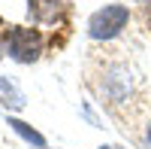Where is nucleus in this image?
<instances>
[{"mask_svg":"<svg viewBox=\"0 0 151 149\" xmlns=\"http://www.w3.org/2000/svg\"><path fill=\"white\" fill-rule=\"evenodd\" d=\"M3 49L18 64H33V61H40L42 49H45V37L36 28H6Z\"/></svg>","mask_w":151,"mask_h":149,"instance_id":"f257e3e1","label":"nucleus"},{"mask_svg":"<svg viewBox=\"0 0 151 149\" xmlns=\"http://www.w3.org/2000/svg\"><path fill=\"white\" fill-rule=\"evenodd\" d=\"M127 21H130L127 6L109 3V6L97 9L94 15L88 18V37H91V40H112V37H118L127 28Z\"/></svg>","mask_w":151,"mask_h":149,"instance_id":"f03ea898","label":"nucleus"},{"mask_svg":"<svg viewBox=\"0 0 151 149\" xmlns=\"http://www.w3.org/2000/svg\"><path fill=\"white\" fill-rule=\"evenodd\" d=\"M133 91V76L127 67H112L106 73V79L100 82V94L106 97L109 104H124Z\"/></svg>","mask_w":151,"mask_h":149,"instance_id":"7ed1b4c3","label":"nucleus"},{"mask_svg":"<svg viewBox=\"0 0 151 149\" xmlns=\"http://www.w3.org/2000/svg\"><path fill=\"white\" fill-rule=\"evenodd\" d=\"M27 12L36 24H52L64 12V0H27Z\"/></svg>","mask_w":151,"mask_h":149,"instance_id":"20e7f679","label":"nucleus"},{"mask_svg":"<svg viewBox=\"0 0 151 149\" xmlns=\"http://www.w3.org/2000/svg\"><path fill=\"white\" fill-rule=\"evenodd\" d=\"M27 97L21 94V88L15 82H9L6 76H0V107L3 110H24Z\"/></svg>","mask_w":151,"mask_h":149,"instance_id":"39448f33","label":"nucleus"},{"mask_svg":"<svg viewBox=\"0 0 151 149\" xmlns=\"http://www.w3.org/2000/svg\"><path fill=\"white\" fill-rule=\"evenodd\" d=\"M6 125L15 131L24 143H30L33 149H45V146H48V143H45V137H42V134L36 131V128H30L27 122H21V119H15V116H6Z\"/></svg>","mask_w":151,"mask_h":149,"instance_id":"423d86ee","label":"nucleus"},{"mask_svg":"<svg viewBox=\"0 0 151 149\" xmlns=\"http://www.w3.org/2000/svg\"><path fill=\"white\" fill-rule=\"evenodd\" d=\"M142 12H145V18L151 21V0H145V3H142Z\"/></svg>","mask_w":151,"mask_h":149,"instance_id":"0eeeda50","label":"nucleus"},{"mask_svg":"<svg viewBox=\"0 0 151 149\" xmlns=\"http://www.w3.org/2000/svg\"><path fill=\"white\" fill-rule=\"evenodd\" d=\"M145 149H151V125L145 128Z\"/></svg>","mask_w":151,"mask_h":149,"instance_id":"6e6552de","label":"nucleus"},{"mask_svg":"<svg viewBox=\"0 0 151 149\" xmlns=\"http://www.w3.org/2000/svg\"><path fill=\"white\" fill-rule=\"evenodd\" d=\"M100 149H124V146H115V143H103Z\"/></svg>","mask_w":151,"mask_h":149,"instance_id":"1a4fd4ad","label":"nucleus"}]
</instances>
